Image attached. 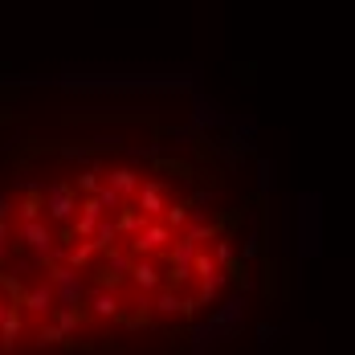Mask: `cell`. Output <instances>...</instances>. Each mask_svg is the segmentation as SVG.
<instances>
[{"mask_svg": "<svg viewBox=\"0 0 355 355\" xmlns=\"http://www.w3.org/2000/svg\"><path fill=\"white\" fill-rule=\"evenodd\" d=\"M286 298L274 159L200 82H0V355L220 352Z\"/></svg>", "mask_w": 355, "mask_h": 355, "instance_id": "6da1fadb", "label": "cell"}]
</instances>
